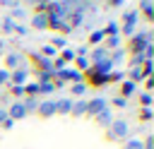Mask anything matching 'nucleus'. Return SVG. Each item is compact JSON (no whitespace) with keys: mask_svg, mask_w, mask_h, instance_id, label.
<instances>
[{"mask_svg":"<svg viewBox=\"0 0 154 149\" xmlns=\"http://www.w3.org/2000/svg\"><path fill=\"white\" fill-rule=\"evenodd\" d=\"M106 137H108L111 142H125V139L130 137V125H128V120H123V118H113V123L108 125Z\"/></svg>","mask_w":154,"mask_h":149,"instance_id":"f257e3e1","label":"nucleus"},{"mask_svg":"<svg viewBox=\"0 0 154 149\" xmlns=\"http://www.w3.org/2000/svg\"><path fill=\"white\" fill-rule=\"evenodd\" d=\"M152 43V31H140V34H132L130 36V43H128V50L130 55H137L144 50V46Z\"/></svg>","mask_w":154,"mask_h":149,"instance_id":"f03ea898","label":"nucleus"},{"mask_svg":"<svg viewBox=\"0 0 154 149\" xmlns=\"http://www.w3.org/2000/svg\"><path fill=\"white\" fill-rule=\"evenodd\" d=\"M137 19H140V12H137V10H125V12H123V26H120V34L132 36V34H135V26H137Z\"/></svg>","mask_w":154,"mask_h":149,"instance_id":"7ed1b4c3","label":"nucleus"},{"mask_svg":"<svg viewBox=\"0 0 154 149\" xmlns=\"http://www.w3.org/2000/svg\"><path fill=\"white\" fill-rule=\"evenodd\" d=\"M70 2H48V12L46 14H51V17H55V19H67V14H70Z\"/></svg>","mask_w":154,"mask_h":149,"instance_id":"20e7f679","label":"nucleus"},{"mask_svg":"<svg viewBox=\"0 0 154 149\" xmlns=\"http://www.w3.org/2000/svg\"><path fill=\"white\" fill-rule=\"evenodd\" d=\"M84 7L87 5H77V7H70V14H67V26L72 29V26H79L82 22H84Z\"/></svg>","mask_w":154,"mask_h":149,"instance_id":"39448f33","label":"nucleus"},{"mask_svg":"<svg viewBox=\"0 0 154 149\" xmlns=\"http://www.w3.org/2000/svg\"><path fill=\"white\" fill-rule=\"evenodd\" d=\"M103 108H108V103H106V99L103 96H94L91 101H87V115H96V113H101Z\"/></svg>","mask_w":154,"mask_h":149,"instance_id":"423d86ee","label":"nucleus"},{"mask_svg":"<svg viewBox=\"0 0 154 149\" xmlns=\"http://www.w3.org/2000/svg\"><path fill=\"white\" fill-rule=\"evenodd\" d=\"M29 58H31V62L38 67L36 72H53V60H48V58H43V55H38V53H31Z\"/></svg>","mask_w":154,"mask_h":149,"instance_id":"0eeeda50","label":"nucleus"},{"mask_svg":"<svg viewBox=\"0 0 154 149\" xmlns=\"http://www.w3.org/2000/svg\"><path fill=\"white\" fill-rule=\"evenodd\" d=\"M29 113H26V108L22 106V101H14L10 108H7V118L12 120V123H17V120H22V118H26Z\"/></svg>","mask_w":154,"mask_h":149,"instance_id":"6e6552de","label":"nucleus"},{"mask_svg":"<svg viewBox=\"0 0 154 149\" xmlns=\"http://www.w3.org/2000/svg\"><path fill=\"white\" fill-rule=\"evenodd\" d=\"M26 77H29V70L17 67V70L10 72V84H12V87H24V84H26Z\"/></svg>","mask_w":154,"mask_h":149,"instance_id":"1a4fd4ad","label":"nucleus"},{"mask_svg":"<svg viewBox=\"0 0 154 149\" xmlns=\"http://www.w3.org/2000/svg\"><path fill=\"white\" fill-rule=\"evenodd\" d=\"M36 113H38V118H53L55 115V101H41Z\"/></svg>","mask_w":154,"mask_h":149,"instance_id":"9d476101","label":"nucleus"},{"mask_svg":"<svg viewBox=\"0 0 154 149\" xmlns=\"http://www.w3.org/2000/svg\"><path fill=\"white\" fill-rule=\"evenodd\" d=\"M94 123H96V125H101V127H108V125L113 123V111H111V108H103L101 113H96V115H94Z\"/></svg>","mask_w":154,"mask_h":149,"instance_id":"9b49d317","label":"nucleus"},{"mask_svg":"<svg viewBox=\"0 0 154 149\" xmlns=\"http://www.w3.org/2000/svg\"><path fill=\"white\" fill-rule=\"evenodd\" d=\"M19 60H22V55H19L17 50H12V53H7V55H5V70H7V72H12V70H17V67H19Z\"/></svg>","mask_w":154,"mask_h":149,"instance_id":"f8f14e48","label":"nucleus"},{"mask_svg":"<svg viewBox=\"0 0 154 149\" xmlns=\"http://www.w3.org/2000/svg\"><path fill=\"white\" fill-rule=\"evenodd\" d=\"M135 10H137V12H142V14H144L149 22L154 19V2H152V0H142V2H140Z\"/></svg>","mask_w":154,"mask_h":149,"instance_id":"ddd939ff","label":"nucleus"},{"mask_svg":"<svg viewBox=\"0 0 154 149\" xmlns=\"http://www.w3.org/2000/svg\"><path fill=\"white\" fill-rule=\"evenodd\" d=\"M46 19H48V29H58V31H63V34H70V31H72L63 19H55V17H51V14H46Z\"/></svg>","mask_w":154,"mask_h":149,"instance_id":"4468645a","label":"nucleus"},{"mask_svg":"<svg viewBox=\"0 0 154 149\" xmlns=\"http://www.w3.org/2000/svg\"><path fill=\"white\" fill-rule=\"evenodd\" d=\"M135 89H137V84H132L130 79H123V82H120V94H118V96L128 101V99H130V96L135 94Z\"/></svg>","mask_w":154,"mask_h":149,"instance_id":"2eb2a0df","label":"nucleus"},{"mask_svg":"<svg viewBox=\"0 0 154 149\" xmlns=\"http://www.w3.org/2000/svg\"><path fill=\"white\" fill-rule=\"evenodd\" d=\"M72 103H75L72 99H58V101H55V113H58V115H67V113L72 111Z\"/></svg>","mask_w":154,"mask_h":149,"instance_id":"dca6fc26","label":"nucleus"},{"mask_svg":"<svg viewBox=\"0 0 154 149\" xmlns=\"http://www.w3.org/2000/svg\"><path fill=\"white\" fill-rule=\"evenodd\" d=\"M31 26L38 29V31H41V29H48V19H46V14H34V17H31Z\"/></svg>","mask_w":154,"mask_h":149,"instance_id":"f3484780","label":"nucleus"},{"mask_svg":"<svg viewBox=\"0 0 154 149\" xmlns=\"http://www.w3.org/2000/svg\"><path fill=\"white\" fill-rule=\"evenodd\" d=\"M108 58V50L103 48V46H96V50L91 53V62L89 65H94V62H101V60H106Z\"/></svg>","mask_w":154,"mask_h":149,"instance_id":"a211bd4d","label":"nucleus"},{"mask_svg":"<svg viewBox=\"0 0 154 149\" xmlns=\"http://www.w3.org/2000/svg\"><path fill=\"white\" fill-rule=\"evenodd\" d=\"M70 115H75V118H79V115H87V101H77V103H72V111H70Z\"/></svg>","mask_w":154,"mask_h":149,"instance_id":"6ab92c4d","label":"nucleus"},{"mask_svg":"<svg viewBox=\"0 0 154 149\" xmlns=\"http://www.w3.org/2000/svg\"><path fill=\"white\" fill-rule=\"evenodd\" d=\"M101 31H103V36H118V34H120V26H118V24L111 19V22H108V24H106Z\"/></svg>","mask_w":154,"mask_h":149,"instance_id":"aec40b11","label":"nucleus"},{"mask_svg":"<svg viewBox=\"0 0 154 149\" xmlns=\"http://www.w3.org/2000/svg\"><path fill=\"white\" fill-rule=\"evenodd\" d=\"M103 38H106V36H103V31H101V29H96V31H91V34H89V46H101V43H103Z\"/></svg>","mask_w":154,"mask_h":149,"instance_id":"412c9836","label":"nucleus"},{"mask_svg":"<svg viewBox=\"0 0 154 149\" xmlns=\"http://www.w3.org/2000/svg\"><path fill=\"white\" fill-rule=\"evenodd\" d=\"M22 106L26 108V113H31V111L38 108V99H34V96H24V99H22Z\"/></svg>","mask_w":154,"mask_h":149,"instance_id":"4be33fe9","label":"nucleus"},{"mask_svg":"<svg viewBox=\"0 0 154 149\" xmlns=\"http://www.w3.org/2000/svg\"><path fill=\"white\" fill-rule=\"evenodd\" d=\"M120 46V36H106L103 38V48L106 50H113V48H118Z\"/></svg>","mask_w":154,"mask_h":149,"instance_id":"5701e85b","label":"nucleus"},{"mask_svg":"<svg viewBox=\"0 0 154 149\" xmlns=\"http://www.w3.org/2000/svg\"><path fill=\"white\" fill-rule=\"evenodd\" d=\"M38 55H43V58H48V60H53V58H58V50L51 46V43H46L43 48H41V53Z\"/></svg>","mask_w":154,"mask_h":149,"instance_id":"b1692460","label":"nucleus"},{"mask_svg":"<svg viewBox=\"0 0 154 149\" xmlns=\"http://www.w3.org/2000/svg\"><path fill=\"white\" fill-rule=\"evenodd\" d=\"M140 70H142V77H144V79L152 77V72H154V60H144V62L140 65Z\"/></svg>","mask_w":154,"mask_h":149,"instance_id":"393cba45","label":"nucleus"},{"mask_svg":"<svg viewBox=\"0 0 154 149\" xmlns=\"http://www.w3.org/2000/svg\"><path fill=\"white\" fill-rule=\"evenodd\" d=\"M24 96H38V82H29V84H24Z\"/></svg>","mask_w":154,"mask_h":149,"instance_id":"a878e982","label":"nucleus"},{"mask_svg":"<svg viewBox=\"0 0 154 149\" xmlns=\"http://www.w3.org/2000/svg\"><path fill=\"white\" fill-rule=\"evenodd\" d=\"M0 26H2V31H5V34H14V26H17V22H12L10 17H5V19L0 22Z\"/></svg>","mask_w":154,"mask_h":149,"instance_id":"bb28decb","label":"nucleus"},{"mask_svg":"<svg viewBox=\"0 0 154 149\" xmlns=\"http://www.w3.org/2000/svg\"><path fill=\"white\" fill-rule=\"evenodd\" d=\"M58 58H60L65 65H67V62H72V60H75V48H63V53H60Z\"/></svg>","mask_w":154,"mask_h":149,"instance_id":"cd10ccee","label":"nucleus"},{"mask_svg":"<svg viewBox=\"0 0 154 149\" xmlns=\"http://www.w3.org/2000/svg\"><path fill=\"white\" fill-rule=\"evenodd\" d=\"M24 14H26V12H24V7H22V5H14V7H12V12H10V19H12V22H17V19H22Z\"/></svg>","mask_w":154,"mask_h":149,"instance_id":"c85d7f7f","label":"nucleus"},{"mask_svg":"<svg viewBox=\"0 0 154 149\" xmlns=\"http://www.w3.org/2000/svg\"><path fill=\"white\" fill-rule=\"evenodd\" d=\"M75 65H77L75 70H77V72H82V74L89 70V60H87V58H75Z\"/></svg>","mask_w":154,"mask_h":149,"instance_id":"c756f323","label":"nucleus"},{"mask_svg":"<svg viewBox=\"0 0 154 149\" xmlns=\"http://www.w3.org/2000/svg\"><path fill=\"white\" fill-rule=\"evenodd\" d=\"M128 79H130L132 84H137L140 79H144V77H142V70H140V67H132V70L128 72Z\"/></svg>","mask_w":154,"mask_h":149,"instance_id":"7c9ffc66","label":"nucleus"},{"mask_svg":"<svg viewBox=\"0 0 154 149\" xmlns=\"http://www.w3.org/2000/svg\"><path fill=\"white\" fill-rule=\"evenodd\" d=\"M123 149H142V139H137V137H128Z\"/></svg>","mask_w":154,"mask_h":149,"instance_id":"2f4dec72","label":"nucleus"},{"mask_svg":"<svg viewBox=\"0 0 154 149\" xmlns=\"http://www.w3.org/2000/svg\"><path fill=\"white\" fill-rule=\"evenodd\" d=\"M51 46L58 50V48H67V41H65V36H53L51 38Z\"/></svg>","mask_w":154,"mask_h":149,"instance_id":"473e14b6","label":"nucleus"},{"mask_svg":"<svg viewBox=\"0 0 154 149\" xmlns=\"http://www.w3.org/2000/svg\"><path fill=\"white\" fill-rule=\"evenodd\" d=\"M55 89H58V87H55L53 82H46V84H38V94H46V96H48V94H53Z\"/></svg>","mask_w":154,"mask_h":149,"instance_id":"72a5a7b5","label":"nucleus"},{"mask_svg":"<svg viewBox=\"0 0 154 149\" xmlns=\"http://www.w3.org/2000/svg\"><path fill=\"white\" fill-rule=\"evenodd\" d=\"M70 91H72L75 96H82V94L87 91V84H84V82H77V84H72V89H70Z\"/></svg>","mask_w":154,"mask_h":149,"instance_id":"f704fd0d","label":"nucleus"},{"mask_svg":"<svg viewBox=\"0 0 154 149\" xmlns=\"http://www.w3.org/2000/svg\"><path fill=\"white\" fill-rule=\"evenodd\" d=\"M140 103H142V108H149L152 106V94L149 91H142L140 94Z\"/></svg>","mask_w":154,"mask_h":149,"instance_id":"c9c22d12","label":"nucleus"},{"mask_svg":"<svg viewBox=\"0 0 154 149\" xmlns=\"http://www.w3.org/2000/svg\"><path fill=\"white\" fill-rule=\"evenodd\" d=\"M10 94H12L17 101H22V99H24V87H10Z\"/></svg>","mask_w":154,"mask_h":149,"instance_id":"e433bc0d","label":"nucleus"},{"mask_svg":"<svg viewBox=\"0 0 154 149\" xmlns=\"http://www.w3.org/2000/svg\"><path fill=\"white\" fill-rule=\"evenodd\" d=\"M142 58H144V60H152V58H154V43L144 46V50H142Z\"/></svg>","mask_w":154,"mask_h":149,"instance_id":"4c0bfd02","label":"nucleus"},{"mask_svg":"<svg viewBox=\"0 0 154 149\" xmlns=\"http://www.w3.org/2000/svg\"><path fill=\"white\" fill-rule=\"evenodd\" d=\"M38 74V84H46V82H53V72H36Z\"/></svg>","mask_w":154,"mask_h":149,"instance_id":"58836bf2","label":"nucleus"},{"mask_svg":"<svg viewBox=\"0 0 154 149\" xmlns=\"http://www.w3.org/2000/svg\"><path fill=\"white\" fill-rule=\"evenodd\" d=\"M106 82H123V72H118V70L116 72H108L106 74Z\"/></svg>","mask_w":154,"mask_h":149,"instance_id":"ea45409f","label":"nucleus"},{"mask_svg":"<svg viewBox=\"0 0 154 149\" xmlns=\"http://www.w3.org/2000/svg\"><path fill=\"white\" fill-rule=\"evenodd\" d=\"M142 62H144V58H142V53H137V55H130V65H132V67H140Z\"/></svg>","mask_w":154,"mask_h":149,"instance_id":"a19ab883","label":"nucleus"},{"mask_svg":"<svg viewBox=\"0 0 154 149\" xmlns=\"http://www.w3.org/2000/svg\"><path fill=\"white\" fill-rule=\"evenodd\" d=\"M140 120H144V123L152 120V108H142V111H140Z\"/></svg>","mask_w":154,"mask_h":149,"instance_id":"79ce46f5","label":"nucleus"},{"mask_svg":"<svg viewBox=\"0 0 154 149\" xmlns=\"http://www.w3.org/2000/svg\"><path fill=\"white\" fill-rule=\"evenodd\" d=\"M142 149H154V135H147V139L142 142Z\"/></svg>","mask_w":154,"mask_h":149,"instance_id":"37998d69","label":"nucleus"},{"mask_svg":"<svg viewBox=\"0 0 154 149\" xmlns=\"http://www.w3.org/2000/svg\"><path fill=\"white\" fill-rule=\"evenodd\" d=\"M2 84H10V72L7 70H0V87Z\"/></svg>","mask_w":154,"mask_h":149,"instance_id":"c03bdc74","label":"nucleus"},{"mask_svg":"<svg viewBox=\"0 0 154 149\" xmlns=\"http://www.w3.org/2000/svg\"><path fill=\"white\" fill-rule=\"evenodd\" d=\"M113 106H116V108H125V106H128V101H125V99H120V96H116V99H113Z\"/></svg>","mask_w":154,"mask_h":149,"instance_id":"a18cd8bd","label":"nucleus"},{"mask_svg":"<svg viewBox=\"0 0 154 149\" xmlns=\"http://www.w3.org/2000/svg\"><path fill=\"white\" fill-rule=\"evenodd\" d=\"M14 34H19V36H24V34H26V26H22V24H17V26H14Z\"/></svg>","mask_w":154,"mask_h":149,"instance_id":"49530a36","label":"nucleus"},{"mask_svg":"<svg viewBox=\"0 0 154 149\" xmlns=\"http://www.w3.org/2000/svg\"><path fill=\"white\" fill-rule=\"evenodd\" d=\"M0 127H2V130H12V127H14V123H12V120H10V118H7V120H5V123H2V125H0Z\"/></svg>","mask_w":154,"mask_h":149,"instance_id":"de8ad7c7","label":"nucleus"},{"mask_svg":"<svg viewBox=\"0 0 154 149\" xmlns=\"http://www.w3.org/2000/svg\"><path fill=\"white\" fill-rule=\"evenodd\" d=\"M7 120V108H0V125Z\"/></svg>","mask_w":154,"mask_h":149,"instance_id":"09e8293b","label":"nucleus"},{"mask_svg":"<svg viewBox=\"0 0 154 149\" xmlns=\"http://www.w3.org/2000/svg\"><path fill=\"white\" fill-rule=\"evenodd\" d=\"M144 87H147V89H152V87H154V79H152V77H147V79H144Z\"/></svg>","mask_w":154,"mask_h":149,"instance_id":"8fccbe9b","label":"nucleus"},{"mask_svg":"<svg viewBox=\"0 0 154 149\" xmlns=\"http://www.w3.org/2000/svg\"><path fill=\"white\" fill-rule=\"evenodd\" d=\"M0 48H2V41H0Z\"/></svg>","mask_w":154,"mask_h":149,"instance_id":"3c124183","label":"nucleus"}]
</instances>
